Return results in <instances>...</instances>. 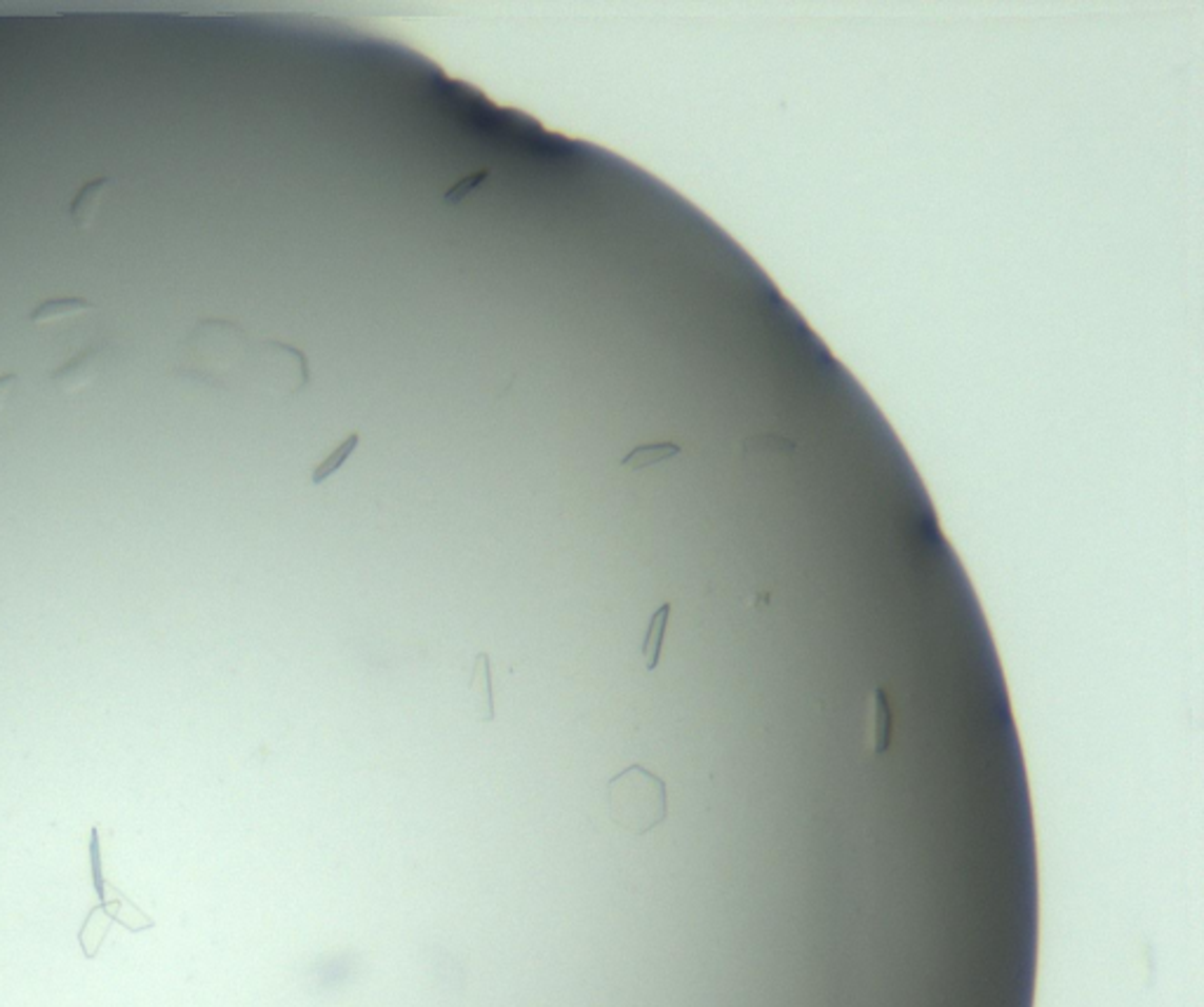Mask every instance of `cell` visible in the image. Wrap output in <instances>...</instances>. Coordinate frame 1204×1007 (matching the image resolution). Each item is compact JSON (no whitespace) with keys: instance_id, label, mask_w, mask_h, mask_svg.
Returning a JSON list of instances; mask_svg holds the SVG:
<instances>
[{"instance_id":"7a4b0ae2","label":"cell","mask_w":1204,"mask_h":1007,"mask_svg":"<svg viewBox=\"0 0 1204 1007\" xmlns=\"http://www.w3.org/2000/svg\"><path fill=\"white\" fill-rule=\"evenodd\" d=\"M191 347L198 354V358L208 366H217L215 370L231 368L240 360L248 349V337L238 325L224 323V320H208L200 323L194 335H191Z\"/></svg>"},{"instance_id":"5b68a950","label":"cell","mask_w":1204,"mask_h":1007,"mask_svg":"<svg viewBox=\"0 0 1204 1007\" xmlns=\"http://www.w3.org/2000/svg\"><path fill=\"white\" fill-rule=\"evenodd\" d=\"M111 189H114V181H111L108 177H99V179L87 181V184L78 191V196L74 198V203H71V208H68L71 224H74L76 229H83V231L93 226Z\"/></svg>"},{"instance_id":"3957f363","label":"cell","mask_w":1204,"mask_h":1007,"mask_svg":"<svg viewBox=\"0 0 1204 1007\" xmlns=\"http://www.w3.org/2000/svg\"><path fill=\"white\" fill-rule=\"evenodd\" d=\"M111 354H114V349L108 344L87 347L85 351H80L76 358H71L66 366L53 372L50 381H53L57 391H62L66 396L80 394V391L87 389L101 372H104L111 360Z\"/></svg>"},{"instance_id":"277c9868","label":"cell","mask_w":1204,"mask_h":1007,"mask_svg":"<svg viewBox=\"0 0 1204 1007\" xmlns=\"http://www.w3.org/2000/svg\"><path fill=\"white\" fill-rule=\"evenodd\" d=\"M892 732H894V716L892 704H889V694L885 688H875L870 692L868 699V716H866V747L873 755H883L892 747Z\"/></svg>"},{"instance_id":"30bf717a","label":"cell","mask_w":1204,"mask_h":1007,"mask_svg":"<svg viewBox=\"0 0 1204 1007\" xmlns=\"http://www.w3.org/2000/svg\"><path fill=\"white\" fill-rule=\"evenodd\" d=\"M358 442H360V433H358V431L349 433V436L343 438V440L339 442V446H337L335 450H332L330 455H328L325 459H322L316 469L311 471V482H313V486H320V482H325V480H330L332 476H335V473L351 459L353 452H356Z\"/></svg>"},{"instance_id":"6da1fadb","label":"cell","mask_w":1204,"mask_h":1007,"mask_svg":"<svg viewBox=\"0 0 1204 1007\" xmlns=\"http://www.w3.org/2000/svg\"><path fill=\"white\" fill-rule=\"evenodd\" d=\"M610 817L633 835H647L669 817V789L659 774L633 763L607 782Z\"/></svg>"},{"instance_id":"52a82bcc","label":"cell","mask_w":1204,"mask_h":1007,"mask_svg":"<svg viewBox=\"0 0 1204 1007\" xmlns=\"http://www.w3.org/2000/svg\"><path fill=\"white\" fill-rule=\"evenodd\" d=\"M93 311H97V307L90 304L87 299H80V297L50 299V301H43V304L36 307L32 314H28V323L38 325V328L59 325V323H64V320H74V318L93 314Z\"/></svg>"},{"instance_id":"ba28073f","label":"cell","mask_w":1204,"mask_h":1007,"mask_svg":"<svg viewBox=\"0 0 1204 1007\" xmlns=\"http://www.w3.org/2000/svg\"><path fill=\"white\" fill-rule=\"evenodd\" d=\"M671 612H673L671 603H662V606L654 610L650 624H647L645 640H643V648H640L647 671H656V667H659L666 629H669V621H671Z\"/></svg>"},{"instance_id":"7c38bea8","label":"cell","mask_w":1204,"mask_h":1007,"mask_svg":"<svg viewBox=\"0 0 1204 1007\" xmlns=\"http://www.w3.org/2000/svg\"><path fill=\"white\" fill-rule=\"evenodd\" d=\"M17 381H19V377L13 375V372H9V375L0 377V410H3V408L7 406V400H9V396H13V391H15V387H17Z\"/></svg>"},{"instance_id":"8992f818","label":"cell","mask_w":1204,"mask_h":1007,"mask_svg":"<svg viewBox=\"0 0 1204 1007\" xmlns=\"http://www.w3.org/2000/svg\"><path fill=\"white\" fill-rule=\"evenodd\" d=\"M469 692H471L473 711H475V716H478V720H480V723H492L494 716H497V711H494L492 664H490V654H488V652H480L478 657H475L473 673H471V683H469Z\"/></svg>"},{"instance_id":"9c48e42d","label":"cell","mask_w":1204,"mask_h":1007,"mask_svg":"<svg viewBox=\"0 0 1204 1007\" xmlns=\"http://www.w3.org/2000/svg\"><path fill=\"white\" fill-rule=\"evenodd\" d=\"M680 452H683V448L677 446V442H645V446L633 448L629 455L621 459V467L631 469V471H640L647 467L662 465V461H669V459L680 455Z\"/></svg>"},{"instance_id":"8fae6325","label":"cell","mask_w":1204,"mask_h":1007,"mask_svg":"<svg viewBox=\"0 0 1204 1007\" xmlns=\"http://www.w3.org/2000/svg\"><path fill=\"white\" fill-rule=\"evenodd\" d=\"M488 177H490V170H478V173H473V175H469V177L459 179L457 184H454L452 189H448V194L442 196V203H448V205L461 203V200L469 198L471 191H473L475 186H480L482 181L488 179Z\"/></svg>"}]
</instances>
